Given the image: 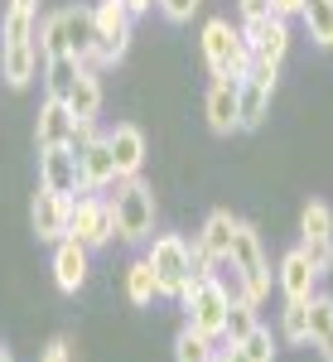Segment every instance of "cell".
<instances>
[{
    "mask_svg": "<svg viewBox=\"0 0 333 362\" xmlns=\"http://www.w3.org/2000/svg\"><path fill=\"white\" fill-rule=\"evenodd\" d=\"M155 5H160V15H165V20L184 25V20H194V10L203 5V0H155Z\"/></svg>",
    "mask_w": 333,
    "mask_h": 362,
    "instance_id": "1f68e13d",
    "label": "cell"
},
{
    "mask_svg": "<svg viewBox=\"0 0 333 362\" xmlns=\"http://www.w3.org/2000/svg\"><path fill=\"white\" fill-rule=\"evenodd\" d=\"M116 194L107 198L111 218H116V237L121 242H150L155 237V194L140 179H116Z\"/></svg>",
    "mask_w": 333,
    "mask_h": 362,
    "instance_id": "7a4b0ae2",
    "label": "cell"
},
{
    "mask_svg": "<svg viewBox=\"0 0 333 362\" xmlns=\"http://www.w3.org/2000/svg\"><path fill=\"white\" fill-rule=\"evenodd\" d=\"M276 285H280V295H285V300H309V295H314L319 271H314V261L305 256V247H295V251H285V256H280Z\"/></svg>",
    "mask_w": 333,
    "mask_h": 362,
    "instance_id": "9a60e30c",
    "label": "cell"
},
{
    "mask_svg": "<svg viewBox=\"0 0 333 362\" xmlns=\"http://www.w3.org/2000/svg\"><path fill=\"white\" fill-rule=\"evenodd\" d=\"M39 25V0H10L0 15V44H34Z\"/></svg>",
    "mask_w": 333,
    "mask_h": 362,
    "instance_id": "ffe728a7",
    "label": "cell"
},
{
    "mask_svg": "<svg viewBox=\"0 0 333 362\" xmlns=\"http://www.w3.org/2000/svg\"><path fill=\"white\" fill-rule=\"evenodd\" d=\"M39 184L54 189L63 198L83 194V174H78V155L68 145H54V150H39Z\"/></svg>",
    "mask_w": 333,
    "mask_h": 362,
    "instance_id": "7c38bea8",
    "label": "cell"
},
{
    "mask_svg": "<svg viewBox=\"0 0 333 362\" xmlns=\"http://www.w3.org/2000/svg\"><path fill=\"white\" fill-rule=\"evenodd\" d=\"M203 112H208V126H213L218 136H232V131H242V116H237V83H232V78H213Z\"/></svg>",
    "mask_w": 333,
    "mask_h": 362,
    "instance_id": "ac0fdd59",
    "label": "cell"
},
{
    "mask_svg": "<svg viewBox=\"0 0 333 362\" xmlns=\"http://www.w3.org/2000/svg\"><path fill=\"white\" fill-rule=\"evenodd\" d=\"M305 324H309V343H324V338L333 334V300L329 295H309L305 300Z\"/></svg>",
    "mask_w": 333,
    "mask_h": 362,
    "instance_id": "4316f807",
    "label": "cell"
},
{
    "mask_svg": "<svg viewBox=\"0 0 333 362\" xmlns=\"http://www.w3.org/2000/svg\"><path fill=\"white\" fill-rule=\"evenodd\" d=\"M39 78H44V92H49V97H58V102H63V97H68V92H73V83H78V78H83V63H78V58H73V54H63V58H49V63H44V73H39Z\"/></svg>",
    "mask_w": 333,
    "mask_h": 362,
    "instance_id": "cb8c5ba5",
    "label": "cell"
},
{
    "mask_svg": "<svg viewBox=\"0 0 333 362\" xmlns=\"http://www.w3.org/2000/svg\"><path fill=\"white\" fill-rule=\"evenodd\" d=\"M271 92H276V68H256V63H251V73L237 83V116H242V131L266 126V116H271Z\"/></svg>",
    "mask_w": 333,
    "mask_h": 362,
    "instance_id": "9c48e42d",
    "label": "cell"
},
{
    "mask_svg": "<svg viewBox=\"0 0 333 362\" xmlns=\"http://www.w3.org/2000/svg\"><path fill=\"white\" fill-rule=\"evenodd\" d=\"M237 5H242V20H266V15H271V0H237Z\"/></svg>",
    "mask_w": 333,
    "mask_h": 362,
    "instance_id": "836d02e7",
    "label": "cell"
},
{
    "mask_svg": "<svg viewBox=\"0 0 333 362\" xmlns=\"http://www.w3.org/2000/svg\"><path fill=\"white\" fill-rule=\"evenodd\" d=\"M227 266L242 276V300L261 309V300L271 295V266H266V247H261V232L251 223H237L232 232V256H227Z\"/></svg>",
    "mask_w": 333,
    "mask_h": 362,
    "instance_id": "3957f363",
    "label": "cell"
},
{
    "mask_svg": "<svg viewBox=\"0 0 333 362\" xmlns=\"http://www.w3.org/2000/svg\"><path fill=\"white\" fill-rule=\"evenodd\" d=\"M300 247H305V256L314 261L319 276L333 271V213H329V203H309L305 208V218H300Z\"/></svg>",
    "mask_w": 333,
    "mask_h": 362,
    "instance_id": "30bf717a",
    "label": "cell"
},
{
    "mask_svg": "<svg viewBox=\"0 0 333 362\" xmlns=\"http://www.w3.org/2000/svg\"><path fill=\"white\" fill-rule=\"evenodd\" d=\"M300 20H305L309 39H314L319 49H333V0H305Z\"/></svg>",
    "mask_w": 333,
    "mask_h": 362,
    "instance_id": "484cf974",
    "label": "cell"
},
{
    "mask_svg": "<svg viewBox=\"0 0 333 362\" xmlns=\"http://www.w3.org/2000/svg\"><path fill=\"white\" fill-rule=\"evenodd\" d=\"M0 73L10 87H29L34 73H39V58H34V44H0Z\"/></svg>",
    "mask_w": 333,
    "mask_h": 362,
    "instance_id": "7402d4cb",
    "label": "cell"
},
{
    "mask_svg": "<svg viewBox=\"0 0 333 362\" xmlns=\"http://www.w3.org/2000/svg\"><path fill=\"white\" fill-rule=\"evenodd\" d=\"M305 10V0H271V15H280V20H295Z\"/></svg>",
    "mask_w": 333,
    "mask_h": 362,
    "instance_id": "e575fe53",
    "label": "cell"
},
{
    "mask_svg": "<svg viewBox=\"0 0 333 362\" xmlns=\"http://www.w3.org/2000/svg\"><path fill=\"white\" fill-rule=\"evenodd\" d=\"M213 353H218V348H213V338L194 334L189 324L179 329V338H174V362H208Z\"/></svg>",
    "mask_w": 333,
    "mask_h": 362,
    "instance_id": "f1b7e54d",
    "label": "cell"
},
{
    "mask_svg": "<svg viewBox=\"0 0 333 362\" xmlns=\"http://www.w3.org/2000/svg\"><path fill=\"white\" fill-rule=\"evenodd\" d=\"M63 102H68V112L78 116V121H97V112H102V83L92 78V68H83V78L73 83V92Z\"/></svg>",
    "mask_w": 333,
    "mask_h": 362,
    "instance_id": "603a6c76",
    "label": "cell"
},
{
    "mask_svg": "<svg viewBox=\"0 0 333 362\" xmlns=\"http://www.w3.org/2000/svg\"><path fill=\"white\" fill-rule=\"evenodd\" d=\"M203 63H208L213 78L242 83L251 73V54H247V44H242V29H232L227 20H208L203 25Z\"/></svg>",
    "mask_w": 333,
    "mask_h": 362,
    "instance_id": "277c9868",
    "label": "cell"
},
{
    "mask_svg": "<svg viewBox=\"0 0 333 362\" xmlns=\"http://www.w3.org/2000/svg\"><path fill=\"white\" fill-rule=\"evenodd\" d=\"M111 160H116V179H140V165H145V136L140 126H116L107 131Z\"/></svg>",
    "mask_w": 333,
    "mask_h": 362,
    "instance_id": "d6986e66",
    "label": "cell"
},
{
    "mask_svg": "<svg viewBox=\"0 0 333 362\" xmlns=\"http://www.w3.org/2000/svg\"><path fill=\"white\" fill-rule=\"evenodd\" d=\"M73 126H78V116L68 112V102L49 97V102H44V112H39V150L68 145V140H73Z\"/></svg>",
    "mask_w": 333,
    "mask_h": 362,
    "instance_id": "44dd1931",
    "label": "cell"
},
{
    "mask_svg": "<svg viewBox=\"0 0 333 362\" xmlns=\"http://www.w3.org/2000/svg\"><path fill=\"white\" fill-rule=\"evenodd\" d=\"M251 329H256V305H251V300H232V309H227V329H222V343H242Z\"/></svg>",
    "mask_w": 333,
    "mask_h": 362,
    "instance_id": "f546056e",
    "label": "cell"
},
{
    "mask_svg": "<svg viewBox=\"0 0 333 362\" xmlns=\"http://www.w3.org/2000/svg\"><path fill=\"white\" fill-rule=\"evenodd\" d=\"M145 261L155 266V280H160V295L165 300H179L184 295V285L194 280V251L184 237H174V232H160L150 251H145Z\"/></svg>",
    "mask_w": 333,
    "mask_h": 362,
    "instance_id": "5b68a950",
    "label": "cell"
},
{
    "mask_svg": "<svg viewBox=\"0 0 333 362\" xmlns=\"http://www.w3.org/2000/svg\"><path fill=\"white\" fill-rule=\"evenodd\" d=\"M58 25H63V49L83 68H92V54H97V20H92V10L87 5H68V10H58Z\"/></svg>",
    "mask_w": 333,
    "mask_h": 362,
    "instance_id": "4fadbf2b",
    "label": "cell"
},
{
    "mask_svg": "<svg viewBox=\"0 0 333 362\" xmlns=\"http://www.w3.org/2000/svg\"><path fill=\"white\" fill-rule=\"evenodd\" d=\"M78 174H83V194H97V189H111L116 184V160H111L107 136H92L78 150Z\"/></svg>",
    "mask_w": 333,
    "mask_h": 362,
    "instance_id": "5bb4252c",
    "label": "cell"
},
{
    "mask_svg": "<svg viewBox=\"0 0 333 362\" xmlns=\"http://www.w3.org/2000/svg\"><path fill=\"white\" fill-rule=\"evenodd\" d=\"M319 353H324V362H333V334L324 338V343H319Z\"/></svg>",
    "mask_w": 333,
    "mask_h": 362,
    "instance_id": "74e56055",
    "label": "cell"
},
{
    "mask_svg": "<svg viewBox=\"0 0 333 362\" xmlns=\"http://www.w3.org/2000/svg\"><path fill=\"white\" fill-rule=\"evenodd\" d=\"M68 237H78L87 251L107 247L111 237H116V218H111V203L97 194L87 198H73V218H68Z\"/></svg>",
    "mask_w": 333,
    "mask_h": 362,
    "instance_id": "52a82bcc",
    "label": "cell"
},
{
    "mask_svg": "<svg viewBox=\"0 0 333 362\" xmlns=\"http://www.w3.org/2000/svg\"><path fill=\"white\" fill-rule=\"evenodd\" d=\"M54 280L63 295H78L87 280V247L78 242V237H63V242H54Z\"/></svg>",
    "mask_w": 333,
    "mask_h": 362,
    "instance_id": "e0dca14e",
    "label": "cell"
},
{
    "mask_svg": "<svg viewBox=\"0 0 333 362\" xmlns=\"http://www.w3.org/2000/svg\"><path fill=\"white\" fill-rule=\"evenodd\" d=\"M92 20H97V54L92 63H116V58H126L131 49V10H126V0H102L97 10H92Z\"/></svg>",
    "mask_w": 333,
    "mask_h": 362,
    "instance_id": "8992f818",
    "label": "cell"
},
{
    "mask_svg": "<svg viewBox=\"0 0 333 362\" xmlns=\"http://www.w3.org/2000/svg\"><path fill=\"white\" fill-rule=\"evenodd\" d=\"M232 232H237V218L218 208V213H208V218H203V232L189 242V251H198V256H208L213 266H222V261L232 256Z\"/></svg>",
    "mask_w": 333,
    "mask_h": 362,
    "instance_id": "2e32d148",
    "label": "cell"
},
{
    "mask_svg": "<svg viewBox=\"0 0 333 362\" xmlns=\"http://www.w3.org/2000/svg\"><path fill=\"white\" fill-rule=\"evenodd\" d=\"M179 305L189 314V329L203 338H213L218 343L222 329H227V309H232V295H227V280L222 276H208V280H189L184 285V295H179Z\"/></svg>",
    "mask_w": 333,
    "mask_h": 362,
    "instance_id": "6da1fadb",
    "label": "cell"
},
{
    "mask_svg": "<svg viewBox=\"0 0 333 362\" xmlns=\"http://www.w3.org/2000/svg\"><path fill=\"white\" fill-rule=\"evenodd\" d=\"M68 218H73V198H63V194H54V189L39 184L34 208H29L34 237H39V242H63V237H68Z\"/></svg>",
    "mask_w": 333,
    "mask_h": 362,
    "instance_id": "8fae6325",
    "label": "cell"
},
{
    "mask_svg": "<svg viewBox=\"0 0 333 362\" xmlns=\"http://www.w3.org/2000/svg\"><path fill=\"white\" fill-rule=\"evenodd\" d=\"M126 10L131 15H145V10H155V0H126Z\"/></svg>",
    "mask_w": 333,
    "mask_h": 362,
    "instance_id": "8d00e7d4",
    "label": "cell"
},
{
    "mask_svg": "<svg viewBox=\"0 0 333 362\" xmlns=\"http://www.w3.org/2000/svg\"><path fill=\"white\" fill-rule=\"evenodd\" d=\"M208 362H242V358H237V348H232V343H222V348H218Z\"/></svg>",
    "mask_w": 333,
    "mask_h": 362,
    "instance_id": "d590c367",
    "label": "cell"
},
{
    "mask_svg": "<svg viewBox=\"0 0 333 362\" xmlns=\"http://www.w3.org/2000/svg\"><path fill=\"white\" fill-rule=\"evenodd\" d=\"M0 362H15V358H10V348H0Z\"/></svg>",
    "mask_w": 333,
    "mask_h": 362,
    "instance_id": "f35d334b",
    "label": "cell"
},
{
    "mask_svg": "<svg viewBox=\"0 0 333 362\" xmlns=\"http://www.w3.org/2000/svg\"><path fill=\"white\" fill-rule=\"evenodd\" d=\"M242 44L256 68H280V58L290 49V20H280V15L251 20V25H242Z\"/></svg>",
    "mask_w": 333,
    "mask_h": 362,
    "instance_id": "ba28073f",
    "label": "cell"
},
{
    "mask_svg": "<svg viewBox=\"0 0 333 362\" xmlns=\"http://www.w3.org/2000/svg\"><path fill=\"white\" fill-rule=\"evenodd\" d=\"M232 348H237L242 362H276V338H271V329H261V324H256L242 343H232Z\"/></svg>",
    "mask_w": 333,
    "mask_h": 362,
    "instance_id": "83f0119b",
    "label": "cell"
},
{
    "mask_svg": "<svg viewBox=\"0 0 333 362\" xmlns=\"http://www.w3.org/2000/svg\"><path fill=\"white\" fill-rule=\"evenodd\" d=\"M39 362H73V343H68V338H49L44 353H39Z\"/></svg>",
    "mask_w": 333,
    "mask_h": 362,
    "instance_id": "d6a6232c",
    "label": "cell"
},
{
    "mask_svg": "<svg viewBox=\"0 0 333 362\" xmlns=\"http://www.w3.org/2000/svg\"><path fill=\"white\" fill-rule=\"evenodd\" d=\"M280 338H290V343H309L305 300H285V314H280Z\"/></svg>",
    "mask_w": 333,
    "mask_h": 362,
    "instance_id": "4dcf8cb0",
    "label": "cell"
},
{
    "mask_svg": "<svg viewBox=\"0 0 333 362\" xmlns=\"http://www.w3.org/2000/svg\"><path fill=\"white\" fill-rule=\"evenodd\" d=\"M126 300H131V305H140V309L160 300V280H155V266H150L145 256L126 266Z\"/></svg>",
    "mask_w": 333,
    "mask_h": 362,
    "instance_id": "d4e9b609",
    "label": "cell"
}]
</instances>
